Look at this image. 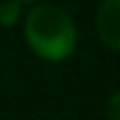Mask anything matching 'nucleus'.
Here are the masks:
<instances>
[{
	"mask_svg": "<svg viewBox=\"0 0 120 120\" xmlns=\"http://www.w3.org/2000/svg\"><path fill=\"white\" fill-rule=\"evenodd\" d=\"M15 3H20V5H22V3H35V0H15Z\"/></svg>",
	"mask_w": 120,
	"mask_h": 120,
	"instance_id": "5",
	"label": "nucleus"
},
{
	"mask_svg": "<svg viewBox=\"0 0 120 120\" xmlns=\"http://www.w3.org/2000/svg\"><path fill=\"white\" fill-rule=\"evenodd\" d=\"M25 40L40 60L60 63L78 48V28L63 8L43 3L25 15Z\"/></svg>",
	"mask_w": 120,
	"mask_h": 120,
	"instance_id": "1",
	"label": "nucleus"
},
{
	"mask_svg": "<svg viewBox=\"0 0 120 120\" xmlns=\"http://www.w3.org/2000/svg\"><path fill=\"white\" fill-rule=\"evenodd\" d=\"M20 20V3H15V0H5V3H0V25H15V22Z\"/></svg>",
	"mask_w": 120,
	"mask_h": 120,
	"instance_id": "3",
	"label": "nucleus"
},
{
	"mask_svg": "<svg viewBox=\"0 0 120 120\" xmlns=\"http://www.w3.org/2000/svg\"><path fill=\"white\" fill-rule=\"evenodd\" d=\"M105 120H120V90L112 93L105 105Z\"/></svg>",
	"mask_w": 120,
	"mask_h": 120,
	"instance_id": "4",
	"label": "nucleus"
},
{
	"mask_svg": "<svg viewBox=\"0 0 120 120\" xmlns=\"http://www.w3.org/2000/svg\"><path fill=\"white\" fill-rule=\"evenodd\" d=\"M98 38L110 50H120V0H103L95 15Z\"/></svg>",
	"mask_w": 120,
	"mask_h": 120,
	"instance_id": "2",
	"label": "nucleus"
}]
</instances>
